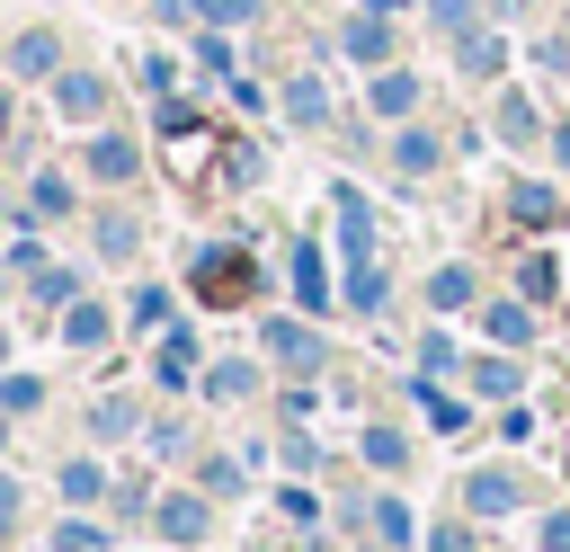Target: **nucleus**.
I'll list each match as a JSON object with an SVG mask.
<instances>
[{
	"label": "nucleus",
	"mask_w": 570,
	"mask_h": 552,
	"mask_svg": "<svg viewBox=\"0 0 570 552\" xmlns=\"http://www.w3.org/2000/svg\"><path fill=\"white\" fill-rule=\"evenodd\" d=\"M249 285H258V267H249V249H240V240H214V249L196 258V294H205L214 312L249 303Z\"/></svg>",
	"instance_id": "obj_1"
},
{
	"label": "nucleus",
	"mask_w": 570,
	"mask_h": 552,
	"mask_svg": "<svg viewBox=\"0 0 570 552\" xmlns=\"http://www.w3.org/2000/svg\"><path fill=\"white\" fill-rule=\"evenodd\" d=\"M160 534H169V543H196V534H205V507H196V499H169V507H160Z\"/></svg>",
	"instance_id": "obj_2"
},
{
	"label": "nucleus",
	"mask_w": 570,
	"mask_h": 552,
	"mask_svg": "<svg viewBox=\"0 0 570 552\" xmlns=\"http://www.w3.org/2000/svg\"><path fill=\"white\" fill-rule=\"evenodd\" d=\"M508 499H517L508 472H481V481H472V507H508Z\"/></svg>",
	"instance_id": "obj_3"
},
{
	"label": "nucleus",
	"mask_w": 570,
	"mask_h": 552,
	"mask_svg": "<svg viewBox=\"0 0 570 552\" xmlns=\"http://www.w3.org/2000/svg\"><path fill=\"white\" fill-rule=\"evenodd\" d=\"M98 107V80H62V116H89Z\"/></svg>",
	"instance_id": "obj_4"
}]
</instances>
